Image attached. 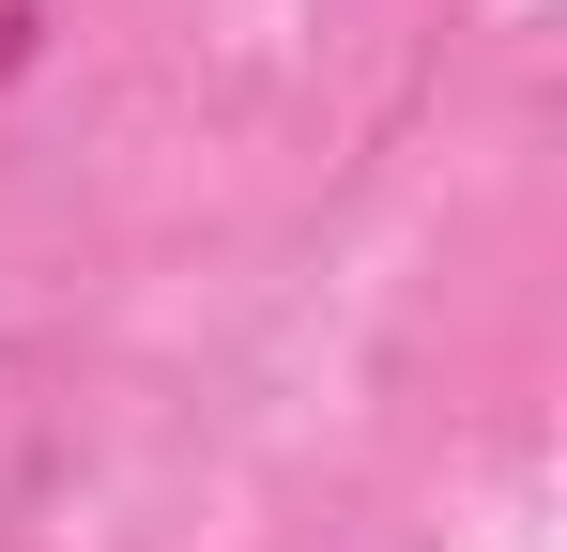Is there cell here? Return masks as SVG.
Returning <instances> with one entry per match:
<instances>
[{
    "label": "cell",
    "mask_w": 567,
    "mask_h": 552,
    "mask_svg": "<svg viewBox=\"0 0 567 552\" xmlns=\"http://www.w3.org/2000/svg\"><path fill=\"white\" fill-rule=\"evenodd\" d=\"M62 460H78V368L47 338H0V552L31 538V507L62 491Z\"/></svg>",
    "instance_id": "cell-1"
},
{
    "label": "cell",
    "mask_w": 567,
    "mask_h": 552,
    "mask_svg": "<svg viewBox=\"0 0 567 552\" xmlns=\"http://www.w3.org/2000/svg\"><path fill=\"white\" fill-rule=\"evenodd\" d=\"M93 78V0H0V170L78 108Z\"/></svg>",
    "instance_id": "cell-2"
}]
</instances>
